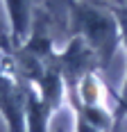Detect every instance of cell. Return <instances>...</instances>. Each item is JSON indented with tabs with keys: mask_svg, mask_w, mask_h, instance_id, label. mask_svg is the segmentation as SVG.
Returning a JSON list of instances; mask_svg holds the SVG:
<instances>
[{
	"mask_svg": "<svg viewBox=\"0 0 127 132\" xmlns=\"http://www.w3.org/2000/svg\"><path fill=\"white\" fill-rule=\"evenodd\" d=\"M84 27L89 32V37L93 39V43L102 48L104 57H109L114 50V41H116V32H114V23L100 12H84Z\"/></svg>",
	"mask_w": 127,
	"mask_h": 132,
	"instance_id": "obj_1",
	"label": "cell"
},
{
	"mask_svg": "<svg viewBox=\"0 0 127 132\" xmlns=\"http://www.w3.org/2000/svg\"><path fill=\"white\" fill-rule=\"evenodd\" d=\"M125 27H127V23H125ZM125 105H127V89H125Z\"/></svg>",
	"mask_w": 127,
	"mask_h": 132,
	"instance_id": "obj_2",
	"label": "cell"
},
{
	"mask_svg": "<svg viewBox=\"0 0 127 132\" xmlns=\"http://www.w3.org/2000/svg\"><path fill=\"white\" fill-rule=\"evenodd\" d=\"M84 132H89V130H84Z\"/></svg>",
	"mask_w": 127,
	"mask_h": 132,
	"instance_id": "obj_3",
	"label": "cell"
}]
</instances>
